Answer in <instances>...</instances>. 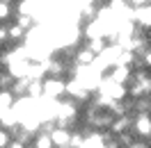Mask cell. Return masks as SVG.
<instances>
[{
  "instance_id": "cell-1",
  "label": "cell",
  "mask_w": 151,
  "mask_h": 148,
  "mask_svg": "<svg viewBox=\"0 0 151 148\" xmlns=\"http://www.w3.org/2000/svg\"><path fill=\"white\" fill-rule=\"evenodd\" d=\"M44 98H48V100L66 98V80L64 78H44Z\"/></svg>"
},
{
  "instance_id": "cell-2",
  "label": "cell",
  "mask_w": 151,
  "mask_h": 148,
  "mask_svg": "<svg viewBox=\"0 0 151 148\" xmlns=\"http://www.w3.org/2000/svg\"><path fill=\"white\" fill-rule=\"evenodd\" d=\"M131 132L142 141L151 139V114H133Z\"/></svg>"
},
{
  "instance_id": "cell-3",
  "label": "cell",
  "mask_w": 151,
  "mask_h": 148,
  "mask_svg": "<svg viewBox=\"0 0 151 148\" xmlns=\"http://www.w3.org/2000/svg\"><path fill=\"white\" fill-rule=\"evenodd\" d=\"M133 23H135L137 28L151 32V2L140 5V7H135V9H133Z\"/></svg>"
},
{
  "instance_id": "cell-4",
  "label": "cell",
  "mask_w": 151,
  "mask_h": 148,
  "mask_svg": "<svg viewBox=\"0 0 151 148\" xmlns=\"http://www.w3.org/2000/svg\"><path fill=\"white\" fill-rule=\"evenodd\" d=\"M71 132L73 130H66V128H53L50 130V139H53V146L55 148H64L71 144Z\"/></svg>"
},
{
  "instance_id": "cell-5",
  "label": "cell",
  "mask_w": 151,
  "mask_h": 148,
  "mask_svg": "<svg viewBox=\"0 0 151 148\" xmlns=\"http://www.w3.org/2000/svg\"><path fill=\"white\" fill-rule=\"evenodd\" d=\"M105 75H108L110 80H114V82L126 84V87H128V82H131V78H133V71L128 68V66H114L112 71H108Z\"/></svg>"
},
{
  "instance_id": "cell-6",
  "label": "cell",
  "mask_w": 151,
  "mask_h": 148,
  "mask_svg": "<svg viewBox=\"0 0 151 148\" xmlns=\"http://www.w3.org/2000/svg\"><path fill=\"white\" fill-rule=\"evenodd\" d=\"M32 146L35 148H55L53 146V139H50V132H46V130H39L37 134H35Z\"/></svg>"
},
{
  "instance_id": "cell-7",
  "label": "cell",
  "mask_w": 151,
  "mask_h": 148,
  "mask_svg": "<svg viewBox=\"0 0 151 148\" xmlns=\"http://www.w3.org/2000/svg\"><path fill=\"white\" fill-rule=\"evenodd\" d=\"M25 37H28V32L21 28V25H16V23H9V43H21Z\"/></svg>"
},
{
  "instance_id": "cell-8",
  "label": "cell",
  "mask_w": 151,
  "mask_h": 148,
  "mask_svg": "<svg viewBox=\"0 0 151 148\" xmlns=\"http://www.w3.org/2000/svg\"><path fill=\"white\" fill-rule=\"evenodd\" d=\"M16 82V78L9 73V71H5V68H0V91H12V87Z\"/></svg>"
},
{
  "instance_id": "cell-9",
  "label": "cell",
  "mask_w": 151,
  "mask_h": 148,
  "mask_svg": "<svg viewBox=\"0 0 151 148\" xmlns=\"http://www.w3.org/2000/svg\"><path fill=\"white\" fill-rule=\"evenodd\" d=\"M126 148H151V146L147 144V141H142V139H135L131 146H126Z\"/></svg>"
},
{
  "instance_id": "cell-10",
  "label": "cell",
  "mask_w": 151,
  "mask_h": 148,
  "mask_svg": "<svg viewBox=\"0 0 151 148\" xmlns=\"http://www.w3.org/2000/svg\"><path fill=\"white\" fill-rule=\"evenodd\" d=\"M0 2H5V5H12V7H14V2H16V0H0Z\"/></svg>"
},
{
  "instance_id": "cell-11",
  "label": "cell",
  "mask_w": 151,
  "mask_h": 148,
  "mask_svg": "<svg viewBox=\"0 0 151 148\" xmlns=\"http://www.w3.org/2000/svg\"><path fill=\"white\" fill-rule=\"evenodd\" d=\"M64 148H71V146H64Z\"/></svg>"
},
{
  "instance_id": "cell-12",
  "label": "cell",
  "mask_w": 151,
  "mask_h": 148,
  "mask_svg": "<svg viewBox=\"0 0 151 148\" xmlns=\"http://www.w3.org/2000/svg\"><path fill=\"white\" fill-rule=\"evenodd\" d=\"M30 148H35V146H30Z\"/></svg>"
},
{
  "instance_id": "cell-13",
  "label": "cell",
  "mask_w": 151,
  "mask_h": 148,
  "mask_svg": "<svg viewBox=\"0 0 151 148\" xmlns=\"http://www.w3.org/2000/svg\"><path fill=\"white\" fill-rule=\"evenodd\" d=\"M149 146H151V144H149Z\"/></svg>"
}]
</instances>
